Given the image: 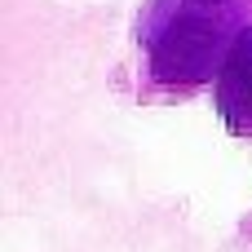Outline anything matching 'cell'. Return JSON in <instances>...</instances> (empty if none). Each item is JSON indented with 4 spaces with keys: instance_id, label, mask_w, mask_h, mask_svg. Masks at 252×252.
<instances>
[{
    "instance_id": "7a4b0ae2",
    "label": "cell",
    "mask_w": 252,
    "mask_h": 252,
    "mask_svg": "<svg viewBox=\"0 0 252 252\" xmlns=\"http://www.w3.org/2000/svg\"><path fill=\"white\" fill-rule=\"evenodd\" d=\"M217 111L230 133H252V31L235 40L217 75Z\"/></svg>"
},
{
    "instance_id": "6da1fadb",
    "label": "cell",
    "mask_w": 252,
    "mask_h": 252,
    "mask_svg": "<svg viewBox=\"0 0 252 252\" xmlns=\"http://www.w3.org/2000/svg\"><path fill=\"white\" fill-rule=\"evenodd\" d=\"M230 49L235 44L226 40V27L213 13L182 9L177 18H168L155 31V40H151V66L168 84H199L208 75H221L217 66H226L221 58H230Z\"/></svg>"
},
{
    "instance_id": "3957f363",
    "label": "cell",
    "mask_w": 252,
    "mask_h": 252,
    "mask_svg": "<svg viewBox=\"0 0 252 252\" xmlns=\"http://www.w3.org/2000/svg\"><path fill=\"white\" fill-rule=\"evenodd\" d=\"M199 4H217V0H199Z\"/></svg>"
}]
</instances>
